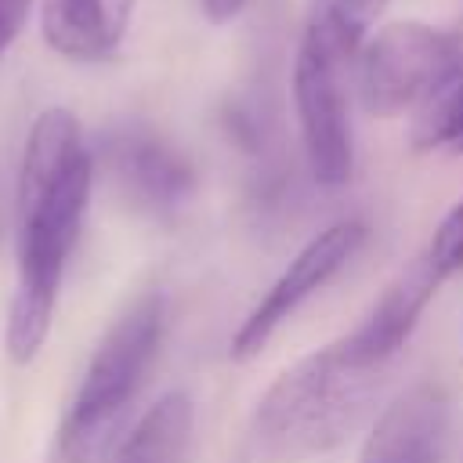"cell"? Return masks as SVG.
Segmentation results:
<instances>
[{"mask_svg":"<svg viewBox=\"0 0 463 463\" xmlns=\"http://www.w3.org/2000/svg\"><path fill=\"white\" fill-rule=\"evenodd\" d=\"M94 184V159L80 119L54 105L43 109L25 137L18 170V286L7 307L4 347L25 365L40 354L58 304L61 275L76 246Z\"/></svg>","mask_w":463,"mask_h":463,"instance_id":"1","label":"cell"},{"mask_svg":"<svg viewBox=\"0 0 463 463\" xmlns=\"http://www.w3.org/2000/svg\"><path fill=\"white\" fill-rule=\"evenodd\" d=\"M383 365L354 362L340 340L304 354L264 391L253 412V438L275 463H300L333 452L369 416Z\"/></svg>","mask_w":463,"mask_h":463,"instance_id":"2","label":"cell"},{"mask_svg":"<svg viewBox=\"0 0 463 463\" xmlns=\"http://www.w3.org/2000/svg\"><path fill=\"white\" fill-rule=\"evenodd\" d=\"M358 43H362V22L340 11L336 4H322L307 18L293 61V105H297L307 170L326 188L347 184L354 170L344 72L358 58L362 51Z\"/></svg>","mask_w":463,"mask_h":463,"instance_id":"3","label":"cell"},{"mask_svg":"<svg viewBox=\"0 0 463 463\" xmlns=\"http://www.w3.org/2000/svg\"><path fill=\"white\" fill-rule=\"evenodd\" d=\"M159 336H163V297L141 293L94 347L58 430L83 438L90 445H105L112 423L137 394L156 358Z\"/></svg>","mask_w":463,"mask_h":463,"instance_id":"4","label":"cell"},{"mask_svg":"<svg viewBox=\"0 0 463 463\" xmlns=\"http://www.w3.org/2000/svg\"><path fill=\"white\" fill-rule=\"evenodd\" d=\"M456 33L427 22H387L358 51V98L369 116H398L423 105L459 58Z\"/></svg>","mask_w":463,"mask_h":463,"instance_id":"5","label":"cell"},{"mask_svg":"<svg viewBox=\"0 0 463 463\" xmlns=\"http://www.w3.org/2000/svg\"><path fill=\"white\" fill-rule=\"evenodd\" d=\"M365 242V224L362 221H336L329 228H322L318 235H311L293 260L282 268V275L260 293V300L253 304V311L242 318V326L232 336V358L246 362L253 354H260V347L275 336V329L315 293L322 289Z\"/></svg>","mask_w":463,"mask_h":463,"instance_id":"6","label":"cell"},{"mask_svg":"<svg viewBox=\"0 0 463 463\" xmlns=\"http://www.w3.org/2000/svg\"><path fill=\"white\" fill-rule=\"evenodd\" d=\"M105 166L134 199L137 206L152 213H166L181 206L195 184L192 166L177 148H170L163 137H156L145 127H119L105 137Z\"/></svg>","mask_w":463,"mask_h":463,"instance_id":"7","label":"cell"},{"mask_svg":"<svg viewBox=\"0 0 463 463\" xmlns=\"http://www.w3.org/2000/svg\"><path fill=\"white\" fill-rule=\"evenodd\" d=\"M441 282H445V279H441V275L434 271V264L420 253L409 268H402V271L387 282V289H383L380 300L369 307V315H365L347 336H340L344 351H347L354 362H362V365H383V362L412 336V329H416L423 307L434 300V293H438Z\"/></svg>","mask_w":463,"mask_h":463,"instance_id":"8","label":"cell"},{"mask_svg":"<svg viewBox=\"0 0 463 463\" xmlns=\"http://www.w3.org/2000/svg\"><path fill=\"white\" fill-rule=\"evenodd\" d=\"M445 438V398L420 383L394 398L373 423L358 463H438Z\"/></svg>","mask_w":463,"mask_h":463,"instance_id":"9","label":"cell"},{"mask_svg":"<svg viewBox=\"0 0 463 463\" xmlns=\"http://www.w3.org/2000/svg\"><path fill=\"white\" fill-rule=\"evenodd\" d=\"M40 29L61 58L98 61L119 43L123 18L109 0H40Z\"/></svg>","mask_w":463,"mask_h":463,"instance_id":"10","label":"cell"},{"mask_svg":"<svg viewBox=\"0 0 463 463\" xmlns=\"http://www.w3.org/2000/svg\"><path fill=\"white\" fill-rule=\"evenodd\" d=\"M192 398L184 391L163 394L130 427L116 452V463H184L192 445Z\"/></svg>","mask_w":463,"mask_h":463,"instance_id":"11","label":"cell"},{"mask_svg":"<svg viewBox=\"0 0 463 463\" xmlns=\"http://www.w3.org/2000/svg\"><path fill=\"white\" fill-rule=\"evenodd\" d=\"M412 145L420 152L441 145L463 152V51L441 76V83L430 90V98L420 105V116L412 123Z\"/></svg>","mask_w":463,"mask_h":463,"instance_id":"12","label":"cell"},{"mask_svg":"<svg viewBox=\"0 0 463 463\" xmlns=\"http://www.w3.org/2000/svg\"><path fill=\"white\" fill-rule=\"evenodd\" d=\"M423 257L434 264V271L449 282L452 275L463 271V199L441 217V224L434 228Z\"/></svg>","mask_w":463,"mask_h":463,"instance_id":"13","label":"cell"},{"mask_svg":"<svg viewBox=\"0 0 463 463\" xmlns=\"http://www.w3.org/2000/svg\"><path fill=\"white\" fill-rule=\"evenodd\" d=\"M29 7H33V0H0V58L18 40V33L29 18Z\"/></svg>","mask_w":463,"mask_h":463,"instance_id":"14","label":"cell"},{"mask_svg":"<svg viewBox=\"0 0 463 463\" xmlns=\"http://www.w3.org/2000/svg\"><path fill=\"white\" fill-rule=\"evenodd\" d=\"M250 0H203V11L210 22H232Z\"/></svg>","mask_w":463,"mask_h":463,"instance_id":"15","label":"cell"},{"mask_svg":"<svg viewBox=\"0 0 463 463\" xmlns=\"http://www.w3.org/2000/svg\"><path fill=\"white\" fill-rule=\"evenodd\" d=\"M329 4H336L340 11H347L351 18H358V22L365 25V14H369V11H376L383 0H329Z\"/></svg>","mask_w":463,"mask_h":463,"instance_id":"16","label":"cell"}]
</instances>
